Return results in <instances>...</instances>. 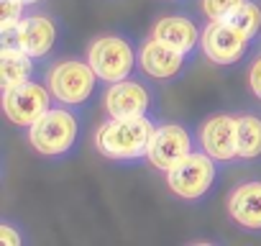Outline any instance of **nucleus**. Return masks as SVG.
Masks as SVG:
<instances>
[{
	"label": "nucleus",
	"mask_w": 261,
	"mask_h": 246,
	"mask_svg": "<svg viewBox=\"0 0 261 246\" xmlns=\"http://www.w3.org/2000/svg\"><path fill=\"white\" fill-rule=\"evenodd\" d=\"M190 62H192L190 54H182V52L162 44L154 36H149L139 46V69L151 80H162V82L177 80L179 75H185Z\"/></svg>",
	"instance_id": "nucleus-10"
},
{
	"label": "nucleus",
	"mask_w": 261,
	"mask_h": 246,
	"mask_svg": "<svg viewBox=\"0 0 261 246\" xmlns=\"http://www.w3.org/2000/svg\"><path fill=\"white\" fill-rule=\"evenodd\" d=\"M159 123L154 115L139 118H108L95 131V149L110 162H141L149 154Z\"/></svg>",
	"instance_id": "nucleus-1"
},
{
	"label": "nucleus",
	"mask_w": 261,
	"mask_h": 246,
	"mask_svg": "<svg viewBox=\"0 0 261 246\" xmlns=\"http://www.w3.org/2000/svg\"><path fill=\"white\" fill-rule=\"evenodd\" d=\"M200 52L218 67H233L243 62L251 52V39L243 36L228 21H210L202 29Z\"/></svg>",
	"instance_id": "nucleus-9"
},
{
	"label": "nucleus",
	"mask_w": 261,
	"mask_h": 246,
	"mask_svg": "<svg viewBox=\"0 0 261 246\" xmlns=\"http://www.w3.org/2000/svg\"><path fill=\"white\" fill-rule=\"evenodd\" d=\"M230 26H236L243 36H248L251 41L261 34V6L253 3V0H243V3L230 13L228 18Z\"/></svg>",
	"instance_id": "nucleus-17"
},
{
	"label": "nucleus",
	"mask_w": 261,
	"mask_h": 246,
	"mask_svg": "<svg viewBox=\"0 0 261 246\" xmlns=\"http://www.w3.org/2000/svg\"><path fill=\"white\" fill-rule=\"evenodd\" d=\"M26 3L23 0H0V16H3V21H0V29L6 26H16L23 21L26 16Z\"/></svg>",
	"instance_id": "nucleus-19"
},
{
	"label": "nucleus",
	"mask_w": 261,
	"mask_h": 246,
	"mask_svg": "<svg viewBox=\"0 0 261 246\" xmlns=\"http://www.w3.org/2000/svg\"><path fill=\"white\" fill-rule=\"evenodd\" d=\"M151 36L182 54L195 57V52L200 49V41H202V29L187 16H164L154 23Z\"/></svg>",
	"instance_id": "nucleus-14"
},
{
	"label": "nucleus",
	"mask_w": 261,
	"mask_h": 246,
	"mask_svg": "<svg viewBox=\"0 0 261 246\" xmlns=\"http://www.w3.org/2000/svg\"><path fill=\"white\" fill-rule=\"evenodd\" d=\"M59 39V26L54 23V18L49 16H23V21L18 23V49L29 52L34 59H46Z\"/></svg>",
	"instance_id": "nucleus-12"
},
{
	"label": "nucleus",
	"mask_w": 261,
	"mask_h": 246,
	"mask_svg": "<svg viewBox=\"0 0 261 246\" xmlns=\"http://www.w3.org/2000/svg\"><path fill=\"white\" fill-rule=\"evenodd\" d=\"M26 6H36V3H41V0H23Z\"/></svg>",
	"instance_id": "nucleus-22"
},
{
	"label": "nucleus",
	"mask_w": 261,
	"mask_h": 246,
	"mask_svg": "<svg viewBox=\"0 0 261 246\" xmlns=\"http://www.w3.org/2000/svg\"><path fill=\"white\" fill-rule=\"evenodd\" d=\"M0 241H3L6 246H21L26 238H23V233H21L13 223L3 220V223H0Z\"/></svg>",
	"instance_id": "nucleus-20"
},
{
	"label": "nucleus",
	"mask_w": 261,
	"mask_h": 246,
	"mask_svg": "<svg viewBox=\"0 0 261 246\" xmlns=\"http://www.w3.org/2000/svg\"><path fill=\"white\" fill-rule=\"evenodd\" d=\"M87 62L97 72V77L110 85L120 82L125 77H134L139 67V49L123 34H102L90 41L87 46Z\"/></svg>",
	"instance_id": "nucleus-4"
},
{
	"label": "nucleus",
	"mask_w": 261,
	"mask_h": 246,
	"mask_svg": "<svg viewBox=\"0 0 261 246\" xmlns=\"http://www.w3.org/2000/svg\"><path fill=\"white\" fill-rule=\"evenodd\" d=\"M200 149H205L220 164L238 159V141H236V115L215 113L200 123Z\"/></svg>",
	"instance_id": "nucleus-11"
},
{
	"label": "nucleus",
	"mask_w": 261,
	"mask_h": 246,
	"mask_svg": "<svg viewBox=\"0 0 261 246\" xmlns=\"http://www.w3.org/2000/svg\"><path fill=\"white\" fill-rule=\"evenodd\" d=\"M243 0H200V11L207 21H228Z\"/></svg>",
	"instance_id": "nucleus-18"
},
{
	"label": "nucleus",
	"mask_w": 261,
	"mask_h": 246,
	"mask_svg": "<svg viewBox=\"0 0 261 246\" xmlns=\"http://www.w3.org/2000/svg\"><path fill=\"white\" fill-rule=\"evenodd\" d=\"M80 139V118L74 108L54 103L39 120L29 126V144L34 152L49 159H62L67 157Z\"/></svg>",
	"instance_id": "nucleus-2"
},
{
	"label": "nucleus",
	"mask_w": 261,
	"mask_h": 246,
	"mask_svg": "<svg viewBox=\"0 0 261 246\" xmlns=\"http://www.w3.org/2000/svg\"><path fill=\"white\" fill-rule=\"evenodd\" d=\"M218 164L205 149H195L167 172V185L182 200H202L218 182Z\"/></svg>",
	"instance_id": "nucleus-5"
},
{
	"label": "nucleus",
	"mask_w": 261,
	"mask_h": 246,
	"mask_svg": "<svg viewBox=\"0 0 261 246\" xmlns=\"http://www.w3.org/2000/svg\"><path fill=\"white\" fill-rule=\"evenodd\" d=\"M36 62L23 49H0V87H13L36 80Z\"/></svg>",
	"instance_id": "nucleus-15"
},
{
	"label": "nucleus",
	"mask_w": 261,
	"mask_h": 246,
	"mask_svg": "<svg viewBox=\"0 0 261 246\" xmlns=\"http://www.w3.org/2000/svg\"><path fill=\"white\" fill-rule=\"evenodd\" d=\"M248 87H251V92L261 100V57H256L253 64L248 67Z\"/></svg>",
	"instance_id": "nucleus-21"
},
{
	"label": "nucleus",
	"mask_w": 261,
	"mask_h": 246,
	"mask_svg": "<svg viewBox=\"0 0 261 246\" xmlns=\"http://www.w3.org/2000/svg\"><path fill=\"white\" fill-rule=\"evenodd\" d=\"M156 103L154 90L149 82L139 77H125L120 82H110L102 92V110L108 118H139L151 115Z\"/></svg>",
	"instance_id": "nucleus-7"
},
{
	"label": "nucleus",
	"mask_w": 261,
	"mask_h": 246,
	"mask_svg": "<svg viewBox=\"0 0 261 246\" xmlns=\"http://www.w3.org/2000/svg\"><path fill=\"white\" fill-rule=\"evenodd\" d=\"M236 141H238V159L251 162L261 157V118L256 113L236 115Z\"/></svg>",
	"instance_id": "nucleus-16"
},
{
	"label": "nucleus",
	"mask_w": 261,
	"mask_h": 246,
	"mask_svg": "<svg viewBox=\"0 0 261 246\" xmlns=\"http://www.w3.org/2000/svg\"><path fill=\"white\" fill-rule=\"evenodd\" d=\"M0 103H3V110H6V115L13 126L29 129L31 123L39 120L57 100H54L46 82L29 80V82H21V85H13V87H3Z\"/></svg>",
	"instance_id": "nucleus-6"
},
{
	"label": "nucleus",
	"mask_w": 261,
	"mask_h": 246,
	"mask_svg": "<svg viewBox=\"0 0 261 246\" xmlns=\"http://www.w3.org/2000/svg\"><path fill=\"white\" fill-rule=\"evenodd\" d=\"M228 215L243 231L261 233V180H248L228 195Z\"/></svg>",
	"instance_id": "nucleus-13"
},
{
	"label": "nucleus",
	"mask_w": 261,
	"mask_h": 246,
	"mask_svg": "<svg viewBox=\"0 0 261 246\" xmlns=\"http://www.w3.org/2000/svg\"><path fill=\"white\" fill-rule=\"evenodd\" d=\"M100 82L102 80L97 77V72L87 62V57L85 59L67 57V59L54 62L46 69V85H49L54 100L62 105H69V108L87 105L97 95Z\"/></svg>",
	"instance_id": "nucleus-3"
},
{
	"label": "nucleus",
	"mask_w": 261,
	"mask_h": 246,
	"mask_svg": "<svg viewBox=\"0 0 261 246\" xmlns=\"http://www.w3.org/2000/svg\"><path fill=\"white\" fill-rule=\"evenodd\" d=\"M195 149H200V139H195V134L185 123H159L149 146V154H146V162L154 169L167 175L179 159H185Z\"/></svg>",
	"instance_id": "nucleus-8"
}]
</instances>
